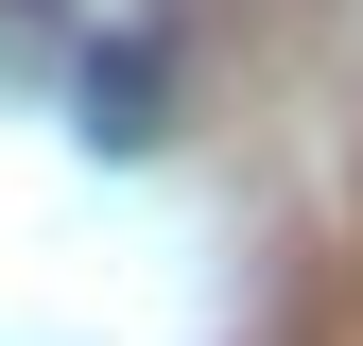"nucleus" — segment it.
I'll list each match as a JSON object with an SVG mask.
<instances>
[{"mask_svg": "<svg viewBox=\"0 0 363 346\" xmlns=\"http://www.w3.org/2000/svg\"><path fill=\"white\" fill-rule=\"evenodd\" d=\"M156 104H173L156 35H104V52H86V139H156Z\"/></svg>", "mask_w": 363, "mask_h": 346, "instance_id": "nucleus-1", "label": "nucleus"}]
</instances>
